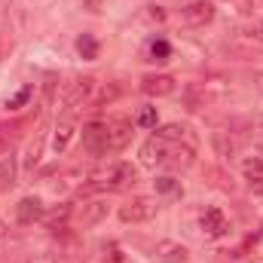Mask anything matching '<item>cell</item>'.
<instances>
[{"label": "cell", "mask_w": 263, "mask_h": 263, "mask_svg": "<svg viewBox=\"0 0 263 263\" xmlns=\"http://www.w3.org/2000/svg\"><path fill=\"white\" fill-rule=\"evenodd\" d=\"M156 211H159L156 199L135 196V199H129V202H123L117 214H120V220H123V223H147V220H153V217H156Z\"/></svg>", "instance_id": "cell-2"}, {"label": "cell", "mask_w": 263, "mask_h": 263, "mask_svg": "<svg viewBox=\"0 0 263 263\" xmlns=\"http://www.w3.org/2000/svg\"><path fill=\"white\" fill-rule=\"evenodd\" d=\"M156 190H162V193H175L178 184H175L172 178H159V181H156Z\"/></svg>", "instance_id": "cell-26"}, {"label": "cell", "mask_w": 263, "mask_h": 263, "mask_svg": "<svg viewBox=\"0 0 263 263\" xmlns=\"http://www.w3.org/2000/svg\"><path fill=\"white\" fill-rule=\"evenodd\" d=\"M187 126H181V123H168V126H162V129L156 132L159 138H165V141H181V138H187Z\"/></svg>", "instance_id": "cell-21"}, {"label": "cell", "mask_w": 263, "mask_h": 263, "mask_svg": "<svg viewBox=\"0 0 263 263\" xmlns=\"http://www.w3.org/2000/svg\"><path fill=\"white\" fill-rule=\"evenodd\" d=\"M107 126V150L114 153V150H123L126 144L132 141V135H135V123L126 120V117H114V120H107L104 123Z\"/></svg>", "instance_id": "cell-3"}, {"label": "cell", "mask_w": 263, "mask_h": 263, "mask_svg": "<svg viewBox=\"0 0 263 263\" xmlns=\"http://www.w3.org/2000/svg\"><path fill=\"white\" fill-rule=\"evenodd\" d=\"M156 107H141L138 110V117H135V126H141V129H156Z\"/></svg>", "instance_id": "cell-22"}, {"label": "cell", "mask_w": 263, "mask_h": 263, "mask_svg": "<svg viewBox=\"0 0 263 263\" xmlns=\"http://www.w3.org/2000/svg\"><path fill=\"white\" fill-rule=\"evenodd\" d=\"M101 3H104V0H83V6H86L89 12H101Z\"/></svg>", "instance_id": "cell-28"}, {"label": "cell", "mask_w": 263, "mask_h": 263, "mask_svg": "<svg viewBox=\"0 0 263 263\" xmlns=\"http://www.w3.org/2000/svg\"><path fill=\"white\" fill-rule=\"evenodd\" d=\"M77 52H80L86 62L98 59V40H95L92 34H80V37H77Z\"/></svg>", "instance_id": "cell-18"}, {"label": "cell", "mask_w": 263, "mask_h": 263, "mask_svg": "<svg viewBox=\"0 0 263 263\" xmlns=\"http://www.w3.org/2000/svg\"><path fill=\"white\" fill-rule=\"evenodd\" d=\"M175 89H178V83H175V77H168V73H150V77L141 80V92H144V95H153V98H165V95H172Z\"/></svg>", "instance_id": "cell-9"}, {"label": "cell", "mask_w": 263, "mask_h": 263, "mask_svg": "<svg viewBox=\"0 0 263 263\" xmlns=\"http://www.w3.org/2000/svg\"><path fill=\"white\" fill-rule=\"evenodd\" d=\"M120 92H123V86H120V83L104 86V89L98 92V98H92V107H104V104H110L114 98H120Z\"/></svg>", "instance_id": "cell-19"}, {"label": "cell", "mask_w": 263, "mask_h": 263, "mask_svg": "<svg viewBox=\"0 0 263 263\" xmlns=\"http://www.w3.org/2000/svg\"><path fill=\"white\" fill-rule=\"evenodd\" d=\"M31 95H34V89L31 86H25V89H18L12 98H6V110H22L28 101H31Z\"/></svg>", "instance_id": "cell-20"}, {"label": "cell", "mask_w": 263, "mask_h": 263, "mask_svg": "<svg viewBox=\"0 0 263 263\" xmlns=\"http://www.w3.org/2000/svg\"><path fill=\"white\" fill-rule=\"evenodd\" d=\"M245 31H248V37H251L254 43H263V18H251V22L245 25Z\"/></svg>", "instance_id": "cell-24"}, {"label": "cell", "mask_w": 263, "mask_h": 263, "mask_svg": "<svg viewBox=\"0 0 263 263\" xmlns=\"http://www.w3.org/2000/svg\"><path fill=\"white\" fill-rule=\"evenodd\" d=\"M199 227H202V233L211 236V239H220V236L230 233V220H227V214H223L220 208H205V214L199 217Z\"/></svg>", "instance_id": "cell-8"}, {"label": "cell", "mask_w": 263, "mask_h": 263, "mask_svg": "<svg viewBox=\"0 0 263 263\" xmlns=\"http://www.w3.org/2000/svg\"><path fill=\"white\" fill-rule=\"evenodd\" d=\"M0 141H3V135H0Z\"/></svg>", "instance_id": "cell-30"}, {"label": "cell", "mask_w": 263, "mask_h": 263, "mask_svg": "<svg viewBox=\"0 0 263 263\" xmlns=\"http://www.w3.org/2000/svg\"><path fill=\"white\" fill-rule=\"evenodd\" d=\"M15 175H18V156L12 150H0V190L15 187Z\"/></svg>", "instance_id": "cell-13"}, {"label": "cell", "mask_w": 263, "mask_h": 263, "mask_svg": "<svg viewBox=\"0 0 263 263\" xmlns=\"http://www.w3.org/2000/svg\"><path fill=\"white\" fill-rule=\"evenodd\" d=\"M107 217V202L104 199H92V202H86L80 211H77V223L80 227H95V223H101Z\"/></svg>", "instance_id": "cell-11"}, {"label": "cell", "mask_w": 263, "mask_h": 263, "mask_svg": "<svg viewBox=\"0 0 263 263\" xmlns=\"http://www.w3.org/2000/svg\"><path fill=\"white\" fill-rule=\"evenodd\" d=\"M153 257L159 263H187L190 260V248L175 242V239H162L153 245Z\"/></svg>", "instance_id": "cell-5"}, {"label": "cell", "mask_w": 263, "mask_h": 263, "mask_svg": "<svg viewBox=\"0 0 263 263\" xmlns=\"http://www.w3.org/2000/svg\"><path fill=\"white\" fill-rule=\"evenodd\" d=\"M83 147H86L92 156L110 153V150H107V126H104V123H89V126L83 129Z\"/></svg>", "instance_id": "cell-7"}, {"label": "cell", "mask_w": 263, "mask_h": 263, "mask_svg": "<svg viewBox=\"0 0 263 263\" xmlns=\"http://www.w3.org/2000/svg\"><path fill=\"white\" fill-rule=\"evenodd\" d=\"M70 217H73V205H59V208H52L49 214H43V223H46V230L59 233V230H65L67 227Z\"/></svg>", "instance_id": "cell-16"}, {"label": "cell", "mask_w": 263, "mask_h": 263, "mask_svg": "<svg viewBox=\"0 0 263 263\" xmlns=\"http://www.w3.org/2000/svg\"><path fill=\"white\" fill-rule=\"evenodd\" d=\"M168 147H172V141H165V138H159V135L147 138L144 147H141V162H144V165H153V168H156V165H165Z\"/></svg>", "instance_id": "cell-6"}, {"label": "cell", "mask_w": 263, "mask_h": 263, "mask_svg": "<svg viewBox=\"0 0 263 263\" xmlns=\"http://www.w3.org/2000/svg\"><path fill=\"white\" fill-rule=\"evenodd\" d=\"M43 144H46V135H43V132H34V138L28 141V147H25V156H22V165H25L28 172H34V168L40 165Z\"/></svg>", "instance_id": "cell-15"}, {"label": "cell", "mask_w": 263, "mask_h": 263, "mask_svg": "<svg viewBox=\"0 0 263 263\" xmlns=\"http://www.w3.org/2000/svg\"><path fill=\"white\" fill-rule=\"evenodd\" d=\"M95 77H80V80H73L70 86H67L65 92V114L67 117H73L77 110H83L86 104H92V98H95Z\"/></svg>", "instance_id": "cell-1"}, {"label": "cell", "mask_w": 263, "mask_h": 263, "mask_svg": "<svg viewBox=\"0 0 263 263\" xmlns=\"http://www.w3.org/2000/svg\"><path fill=\"white\" fill-rule=\"evenodd\" d=\"M3 236H6V223L0 220V239H3Z\"/></svg>", "instance_id": "cell-29"}, {"label": "cell", "mask_w": 263, "mask_h": 263, "mask_svg": "<svg viewBox=\"0 0 263 263\" xmlns=\"http://www.w3.org/2000/svg\"><path fill=\"white\" fill-rule=\"evenodd\" d=\"M150 55H153V62H168L172 46H168L165 40H153V43H150Z\"/></svg>", "instance_id": "cell-23"}, {"label": "cell", "mask_w": 263, "mask_h": 263, "mask_svg": "<svg viewBox=\"0 0 263 263\" xmlns=\"http://www.w3.org/2000/svg\"><path fill=\"white\" fill-rule=\"evenodd\" d=\"M242 175H245V181H248L251 187H260L263 190V159L260 156H248V159L242 162Z\"/></svg>", "instance_id": "cell-17"}, {"label": "cell", "mask_w": 263, "mask_h": 263, "mask_svg": "<svg viewBox=\"0 0 263 263\" xmlns=\"http://www.w3.org/2000/svg\"><path fill=\"white\" fill-rule=\"evenodd\" d=\"M73 135H77L73 120H70V117H62V120L55 123V129H52V150H55V153H65L67 147H70V141H73Z\"/></svg>", "instance_id": "cell-14"}, {"label": "cell", "mask_w": 263, "mask_h": 263, "mask_svg": "<svg viewBox=\"0 0 263 263\" xmlns=\"http://www.w3.org/2000/svg\"><path fill=\"white\" fill-rule=\"evenodd\" d=\"M147 9H150V12H147V18H150V22H165V12H162L159 6H147Z\"/></svg>", "instance_id": "cell-27"}, {"label": "cell", "mask_w": 263, "mask_h": 263, "mask_svg": "<svg viewBox=\"0 0 263 263\" xmlns=\"http://www.w3.org/2000/svg\"><path fill=\"white\" fill-rule=\"evenodd\" d=\"M43 214H46V208H43V202H40L37 196H25L18 205H15V217H18V223L43 220Z\"/></svg>", "instance_id": "cell-12"}, {"label": "cell", "mask_w": 263, "mask_h": 263, "mask_svg": "<svg viewBox=\"0 0 263 263\" xmlns=\"http://www.w3.org/2000/svg\"><path fill=\"white\" fill-rule=\"evenodd\" d=\"M211 141H214V147H217V153H220V156H230V153H233V141H227L220 132H217Z\"/></svg>", "instance_id": "cell-25"}, {"label": "cell", "mask_w": 263, "mask_h": 263, "mask_svg": "<svg viewBox=\"0 0 263 263\" xmlns=\"http://www.w3.org/2000/svg\"><path fill=\"white\" fill-rule=\"evenodd\" d=\"M196 159V150L190 144H181V141H172L168 147V156H165V168H190Z\"/></svg>", "instance_id": "cell-10"}, {"label": "cell", "mask_w": 263, "mask_h": 263, "mask_svg": "<svg viewBox=\"0 0 263 263\" xmlns=\"http://www.w3.org/2000/svg\"><path fill=\"white\" fill-rule=\"evenodd\" d=\"M181 15L190 28H205V25L214 22V3L211 0H193L181 9Z\"/></svg>", "instance_id": "cell-4"}]
</instances>
